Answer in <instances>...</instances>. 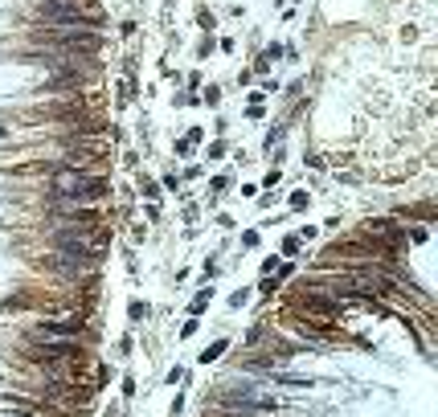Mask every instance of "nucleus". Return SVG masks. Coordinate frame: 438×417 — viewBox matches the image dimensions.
<instances>
[{"instance_id":"dca6fc26","label":"nucleus","mask_w":438,"mask_h":417,"mask_svg":"<svg viewBox=\"0 0 438 417\" xmlns=\"http://www.w3.org/2000/svg\"><path fill=\"white\" fill-rule=\"evenodd\" d=\"M205 102H209V107H217V102H221V86H209V90H205Z\"/></svg>"},{"instance_id":"6ab92c4d","label":"nucleus","mask_w":438,"mask_h":417,"mask_svg":"<svg viewBox=\"0 0 438 417\" xmlns=\"http://www.w3.org/2000/svg\"><path fill=\"white\" fill-rule=\"evenodd\" d=\"M316 233H319V229H316V225H307V229H299V241H316Z\"/></svg>"},{"instance_id":"f3484780","label":"nucleus","mask_w":438,"mask_h":417,"mask_svg":"<svg viewBox=\"0 0 438 417\" xmlns=\"http://www.w3.org/2000/svg\"><path fill=\"white\" fill-rule=\"evenodd\" d=\"M279 180H283V176H279V168H270L267 176H262V188H274V184H279Z\"/></svg>"},{"instance_id":"9d476101","label":"nucleus","mask_w":438,"mask_h":417,"mask_svg":"<svg viewBox=\"0 0 438 417\" xmlns=\"http://www.w3.org/2000/svg\"><path fill=\"white\" fill-rule=\"evenodd\" d=\"M140 192L147 196V201H156V205H160V184H156V180H147V176H140Z\"/></svg>"},{"instance_id":"aec40b11","label":"nucleus","mask_w":438,"mask_h":417,"mask_svg":"<svg viewBox=\"0 0 438 417\" xmlns=\"http://www.w3.org/2000/svg\"><path fill=\"white\" fill-rule=\"evenodd\" d=\"M131 348H135V340H131V335H123V340H119V356H127Z\"/></svg>"},{"instance_id":"4468645a","label":"nucleus","mask_w":438,"mask_h":417,"mask_svg":"<svg viewBox=\"0 0 438 417\" xmlns=\"http://www.w3.org/2000/svg\"><path fill=\"white\" fill-rule=\"evenodd\" d=\"M225 152H229V147H225V139H217V143H209V160H213V164H217V160H225Z\"/></svg>"},{"instance_id":"9b49d317","label":"nucleus","mask_w":438,"mask_h":417,"mask_svg":"<svg viewBox=\"0 0 438 417\" xmlns=\"http://www.w3.org/2000/svg\"><path fill=\"white\" fill-rule=\"evenodd\" d=\"M262 246V233L258 229H242V250H258Z\"/></svg>"},{"instance_id":"20e7f679","label":"nucleus","mask_w":438,"mask_h":417,"mask_svg":"<svg viewBox=\"0 0 438 417\" xmlns=\"http://www.w3.org/2000/svg\"><path fill=\"white\" fill-rule=\"evenodd\" d=\"M225 352H229V340H213L209 348H201V364H213V360H221Z\"/></svg>"},{"instance_id":"2eb2a0df","label":"nucleus","mask_w":438,"mask_h":417,"mask_svg":"<svg viewBox=\"0 0 438 417\" xmlns=\"http://www.w3.org/2000/svg\"><path fill=\"white\" fill-rule=\"evenodd\" d=\"M197 335V319H184V327H180V340H193Z\"/></svg>"},{"instance_id":"423d86ee","label":"nucleus","mask_w":438,"mask_h":417,"mask_svg":"<svg viewBox=\"0 0 438 417\" xmlns=\"http://www.w3.org/2000/svg\"><path fill=\"white\" fill-rule=\"evenodd\" d=\"M299 250H303V241H299V233H287V237H283V250H279V258H295Z\"/></svg>"},{"instance_id":"f03ea898","label":"nucleus","mask_w":438,"mask_h":417,"mask_svg":"<svg viewBox=\"0 0 438 417\" xmlns=\"http://www.w3.org/2000/svg\"><path fill=\"white\" fill-rule=\"evenodd\" d=\"M29 340H82V344H95V327L86 323V315H74V319H37L25 327Z\"/></svg>"},{"instance_id":"6e6552de","label":"nucleus","mask_w":438,"mask_h":417,"mask_svg":"<svg viewBox=\"0 0 438 417\" xmlns=\"http://www.w3.org/2000/svg\"><path fill=\"white\" fill-rule=\"evenodd\" d=\"M307 208H311V196H307L303 188H295V192H291V213H307Z\"/></svg>"},{"instance_id":"f8f14e48","label":"nucleus","mask_w":438,"mask_h":417,"mask_svg":"<svg viewBox=\"0 0 438 417\" xmlns=\"http://www.w3.org/2000/svg\"><path fill=\"white\" fill-rule=\"evenodd\" d=\"M246 303H250V291H246V286H242V291H234V295H229V311H242Z\"/></svg>"},{"instance_id":"1a4fd4ad","label":"nucleus","mask_w":438,"mask_h":417,"mask_svg":"<svg viewBox=\"0 0 438 417\" xmlns=\"http://www.w3.org/2000/svg\"><path fill=\"white\" fill-rule=\"evenodd\" d=\"M127 319H131V323L147 319V303H144V299H131V303H127Z\"/></svg>"},{"instance_id":"39448f33","label":"nucleus","mask_w":438,"mask_h":417,"mask_svg":"<svg viewBox=\"0 0 438 417\" xmlns=\"http://www.w3.org/2000/svg\"><path fill=\"white\" fill-rule=\"evenodd\" d=\"M209 303H213V286H209V291H197V295H193L189 315H193V319H197V315H205V311H209Z\"/></svg>"},{"instance_id":"a211bd4d","label":"nucleus","mask_w":438,"mask_h":417,"mask_svg":"<svg viewBox=\"0 0 438 417\" xmlns=\"http://www.w3.org/2000/svg\"><path fill=\"white\" fill-rule=\"evenodd\" d=\"M144 213H147V221H160V205H156V201H147Z\"/></svg>"},{"instance_id":"7ed1b4c3","label":"nucleus","mask_w":438,"mask_h":417,"mask_svg":"<svg viewBox=\"0 0 438 417\" xmlns=\"http://www.w3.org/2000/svg\"><path fill=\"white\" fill-rule=\"evenodd\" d=\"M201 139H205V131H201V127H193V131H184V139L176 143V156H193V147H197Z\"/></svg>"},{"instance_id":"f257e3e1","label":"nucleus","mask_w":438,"mask_h":417,"mask_svg":"<svg viewBox=\"0 0 438 417\" xmlns=\"http://www.w3.org/2000/svg\"><path fill=\"white\" fill-rule=\"evenodd\" d=\"M111 196V180L98 172H78L66 168L53 180H45V201L49 205H98Z\"/></svg>"},{"instance_id":"0eeeda50","label":"nucleus","mask_w":438,"mask_h":417,"mask_svg":"<svg viewBox=\"0 0 438 417\" xmlns=\"http://www.w3.org/2000/svg\"><path fill=\"white\" fill-rule=\"evenodd\" d=\"M406 237L414 241V246H426V241H430V229L426 225H406Z\"/></svg>"},{"instance_id":"ddd939ff","label":"nucleus","mask_w":438,"mask_h":417,"mask_svg":"<svg viewBox=\"0 0 438 417\" xmlns=\"http://www.w3.org/2000/svg\"><path fill=\"white\" fill-rule=\"evenodd\" d=\"M279 266H283V258H279V254H270V258H262V278H267V274H279Z\"/></svg>"}]
</instances>
